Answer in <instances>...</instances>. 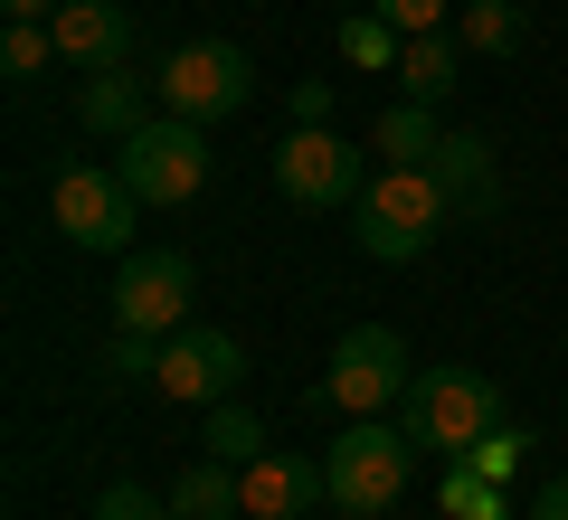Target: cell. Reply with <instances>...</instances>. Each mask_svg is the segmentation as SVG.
<instances>
[{"label":"cell","mask_w":568,"mask_h":520,"mask_svg":"<svg viewBox=\"0 0 568 520\" xmlns=\"http://www.w3.org/2000/svg\"><path fill=\"white\" fill-rule=\"evenodd\" d=\"M446 227H455V200H446V181H436L426 161H379L369 190H361V208H351V237H361V256H379V265L426 256Z\"/></svg>","instance_id":"1"},{"label":"cell","mask_w":568,"mask_h":520,"mask_svg":"<svg viewBox=\"0 0 568 520\" xmlns=\"http://www.w3.org/2000/svg\"><path fill=\"white\" fill-rule=\"evenodd\" d=\"M398 426L417 436V455H465L474 436H493L503 426V379H484V369H465V360H446V369H417L407 379V398H398Z\"/></svg>","instance_id":"2"},{"label":"cell","mask_w":568,"mask_h":520,"mask_svg":"<svg viewBox=\"0 0 568 520\" xmlns=\"http://www.w3.org/2000/svg\"><path fill=\"white\" fill-rule=\"evenodd\" d=\"M407 473H417V436H407V426H379V417H351L342 436L323 445V482H332V511H361V520L398 511Z\"/></svg>","instance_id":"3"},{"label":"cell","mask_w":568,"mask_h":520,"mask_svg":"<svg viewBox=\"0 0 568 520\" xmlns=\"http://www.w3.org/2000/svg\"><path fill=\"white\" fill-rule=\"evenodd\" d=\"M114 171H123V190H133L142 208H190L209 190V123L152 114L142 133L114 142Z\"/></svg>","instance_id":"4"},{"label":"cell","mask_w":568,"mask_h":520,"mask_svg":"<svg viewBox=\"0 0 568 520\" xmlns=\"http://www.w3.org/2000/svg\"><path fill=\"white\" fill-rule=\"evenodd\" d=\"M152 95H162V114H190V123L246 114V104H256V58H246L237 39H190V48L162 58Z\"/></svg>","instance_id":"5"},{"label":"cell","mask_w":568,"mask_h":520,"mask_svg":"<svg viewBox=\"0 0 568 520\" xmlns=\"http://www.w3.org/2000/svg\"><path fill=\"white\" fill-rule=\"evenodd\" d=\"M275 190L294 208H323V218L342 208V218H351L361 190H369V161H361V142H342L332 123H294V133L275 142Z\"/></svg>","instance_id":"6"},{"label":"cell","mask_w":568,"mask_h":520,"mask_svg":"<svg viewBox=\"0 0 568 520\" xmlns=\"http://www.w3.org/2000/svg\"><path fill=\"white\" fill-rule=\"evenodd\" d=\"M133 190H123L114 161H67L58 181H48V218L67 227V246H85V256H123L133 246Z\"/></svg>","instance_id":"7"},{"label":"cell","mask_w":568,"mask_h":520,"mask_svg":"<svg viewBox=\"0 0 568 520\" xmlns=\"http://www.w3.org/2000/svg\"><path fill=\"white\" fill-rule=\"evenodd\" d=\"M190 303H200V265L181 246H133L114 275V332H142V340H171L190 332Z\"/></svg>","instance_id":"8"},{"label":"cell","mask_w":568,"mask_h":520,"mask_svg":"<svg viewBox=\"0 0 568 520\" xmlns=\"http://www.w3.org/2000/svg\"><path fill=\"white\" fill-rule=\"evenodd\" d=\"M407 379H417L407 340L388 332V322H351V332L332 340V379H323V398L342 407V417H379V407L407 398Z\"/></svg>","instance_id":"9"},{"label":"cell","mask_w":568,"mask_h":520,"mask_svg":"<svg viewBox=\"0 0 568 520\" xmlns=\"http://www.w3.org/2000/svg\"><path fill=\"white\" fill-rule=\"evenodd\" d=\"M152 388H162L171 407H219L246 388V350L237 332H219V322H190V332L162 340V369H152Z\"/></svg>","instance_id":"10"},{"label":"cell","mask_w":568,"mask_h":520,"mask_svg":"<svg viewBox=\"0 0 568 520\" xmlns=\"http://www.w3.org/2000/svg\"><path fill=\"white\" fill-rule=\"evenodd\" d=\"M237 501H246V520H304L313 501H332L323 455H256V463H237Z\"/></svg>","instance_id":"11"},{"label":"cell","mask_w":568,"mask_h":520,"mask_svg":"<svg viewBox=\"0 0 568 520\" xmlns=\"http://www.w3.org/2000/svg\"><path fill=\"white\" fill-rule=\"evenodd\" d=\"M48 29H58V58L85 67V77H114V67H133V10H123V0H67Z\"/></svg>","instance_id":"12"},{"label":"cell","mask_w":568,"mask_h":520,"mask_svg":"<svg viewBox=\"0 0 568 520\" xmlns=\"http://www.w3.org/2000/svg\"><path fill=\"white\" fill-rule=\"evenodd\" d=\"M426 171L446 181L455 218H493V208H503V171H493V142H484V133H446Z\"/></svg>","instance_id":"13"},{"label":"cell","mask_w":568,"mask_h":520,"mask_svg":"<svg viewBox=\"0 0 568 520\" xmlns=\"http://www.w3.org/2000/svg\"><path fill=\"white\" fill-rule=\"evenodd\" d=\"M455 85H465V39L455 29H426V39L398 48V95L407 104H446Z\"/></svg>","instance_id":"14"},{"label":"cell","mask_w":568,"mask_h":520,"mask_svg":"<svg viewBox=\"0 0 568 520\" xmlns=\"http://www.w3.org/2000/svg\"><path fill=\"white\" fill-rule=\"evenodd\" d=\"M77 123L85 133H104V142H123V133H142V77L133 67H114V77H85V95H77Z\"/></svg>","instance_id":"15"},{"label":"cell","mask_w":568,"mask_h":520,"mask_svg":"<svg viewBox=\"0 0 568 520\" xmlns=\"http://www.w3.org/2000/svg\"><path fill=\"white\" fill-rule=\"evenodd\" d=\"M171 511H181V520H237V511H246V501H237V463H219V455L181 463V482H171Z\"/></svg>","instance_id":"16"},{"label":"cell","mask_w":568,"mask_h":520,"mask_svg":"<svg viewBox=\"0 0 568 520\" xmlns=\"http://www.w3.org/2000/svg\"><path fill=\"white\" fill-rule=\"evenodd\" d=\"M436 142H446V133H436V104H407V95L369 123V152H379V161H436Z\"/></svg>","instance_id":"17"},{"label":"cell","mask_w":568,"mask_h":520,"mask_svg":"<svg viewBox=\"0 0 568 520\" xmlns=\"http://www.w3.org/2000/svg\"><path fill=\"white\" fill-rule=\"evenodd\" d=\"M436 501H446V520H511V492L493 473H474V463H446L436 473Z\"/></svg>","instance_id":"18"},{"label":"cell","mask_w":568,"mask_h":520,"mask_svg":"<svg viewBox=\"0 0 568 520\" xmlns=\"http://www.w3.org/2000/svg\"><path fill=\"white\" fill-rule=\"evenodd\" d=\"M398 48H407V29H398V20H379L369 0L342 20V58H351V67H388V77H398Z\"/></svg>","instance_id":"19"},{"label":"cell","mask_w":568,"mask_h":520,"mask_svg":"<svg viewBox=\"0 0 568 520\" xmlns=\"http://www.w3.org/2000/svg\"><path fill=\"white\" fill-rule=\"evenodd\" d=\"M48 67H67L58 58V29H48V20H10V39H0V77L29 85V77H48Z\"/></svg>","instance_id":"20"},{"label":"cell","mask_w":568,"mask_h":520,"mask_svg":"<svg viewBox=\"0 0 568 520\" xmlns=\"http://www.w3.org/2000/svg\"><path fill=\"white\" fill-rule=\"evenodd\" d=\"M521 0H465V20H455V39L465 48H493V58H503V48H521Z\"/></svg>","instance_id":"21"},{"label":"cell","mask_w":568,"mask_h":520,"mask_svg":"<svg viewBox=\"0 0 568 520\" xmlns=\"http://www.w3.org/2000/svg\"><path fill=\"white\" fill-rule=\"evenodd\" d=\"M209 455H219V463H256L265 455V426L246 417L237 398H219V407H209Z\"/></svg>","instance_id":"22"},{"label":"cell","mask_w":568,"mask_h":520,"mask_svg":"<svg viewBox=\"0 0 568 520\" xmlns=\"http://www.w3.org/2000/svg\"><path fill=\"white\" fill-rule=\"evenodd\" d=\"M521 455H530V426H493V436H474L455 463H474V473H493V482H511L521 473Z\"/></svg>","instance_id":"23"},{"label":"cell","mask_w":568,"mask_h":520,"mask_svg":"<svg viewBox=\"0 0 568 520\" xmlns=\"http://www.w3.org/2000/svg\"><path fill=\"white\" fill-rule=\"evenodd\" d=\"M95 520H181V511H171V492H152V482H104Z\"/></svg>","instance_id":"24"},{"label":"cell","mask_w":568,"mask_h":520,"mask_svg":"<svg viewBox=\"0 0 568 520\" xmlns=\"http://www.w3.org/2000/svg\"><path fill=\"white\" fill-rule=\"evenodd\" d=\"M369 10H379V20H398L407 39H426V29H446V20H455V0H369Z\"/></svg>","instance_id":"25"},{"label":"cell","mask_w":568,"mask_h":520,"mask_svg":"<svg viewBox=\"0 0 568 520\" xmlns=\"http://www.w3.org/2000/svg\"><path fill=\"white\" fill-rule=\"evenodd\" d=\"M294 123H332V85H323V77L294 85Z\"/></svg>","instance_id":"26"},{"label":"cell","mask_w":568,"mask_h":520,"mask_svg":"<svg viewBox=\"0 0 568 520\" xmlns=\"http://www.w3.org/2000/svg\"><path fill=\"white\" fill-rule=\"evenodd\" d=\"M530 520H568V473L540 482V501H530Z\"/></svg>","instance_id":"27"},{"label":"cell","mask_w":568,"mask_h":520,"mask_svg":"<svg viewBox=\"0 0 568 520\" xmlns=\"http://www.w3.org/2000/svg\"><path fill=\"white\" fill-rule=\"evenodd\" d=\"M0 10H10V20H58L67 0H0Z\"/></svg>","instance_id":"28"},{"label":"cell","mask_w":568,"mask_h":520,"mask_svg":"<svg viewBox=\"0 0 568 520\" xmlns=\"http://www.w3.org/2000/svg\"><path fill=\"white\" fill-rule=\"evenodd\" d=\"M342 520H361V511H342Z\"/></svg>","instance_id":"29"}]
</instances>
